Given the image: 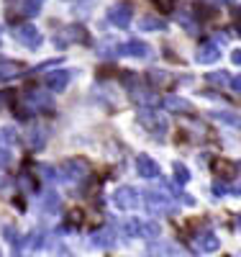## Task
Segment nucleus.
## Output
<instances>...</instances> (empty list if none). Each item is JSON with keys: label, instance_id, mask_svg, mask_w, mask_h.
<instances>
[{"label": "nucleus", "instance_id": "17", "mask_svg": "<svg viewBox=\"0 0 241 257\" xmlns=\"http://www.w3.org/2000/svg\"><path fill=\"white\" fill-rule=\"evenodd\" d=\"M164 108L172 111V113H190V111H192V108H190V103H187L185 98H177V95L164 98Z\"/></svg>", "mask_w": 241, "mask_h": 257}, {"label": "nucleus", "instance_id": "20", "mask_svg": "<svg viewBox=\"0 0 241 257\" xmlns=\"http://www.w3.org/2000/svg\"><path fill=\"white\" fill-rule=\"evenodd\" d=\"M139 29H144V31H164L167 24H164V21H159V18H154V16H144Z\"/></svg>", "mask_w": 241, "mask_h": 257}, {"label": "nucleus", "instance_id": "26", "mask_svg": "<svg viewBox=\"0 0 241 257\" xmlns=\"http://www.w3.org/2000/svg\"><path fill=\"white\" fill-rule=\"evenodd\" d=\"M11 152H8V149H3V147H0V167H8L11 165Z\"/></svg>", "mask_w": 241, "mask_h": 257}, {"label": "nucleus", "instance_id": "35", "mask_svg": "<svg viewBox=\"0 0 241 257\" xmlns=\"http://www.w3.org/2000/svg\"><path fill=\"white\" fill-rule=\"evenodd\" d=\"M213 3H218V0H213ZM226 3H233V0H226Z\"/></svg>", "mask_w": 241, "mask_h": 257}, {"label": "nucleus", "instance_id": "9", "mask_svg": "<svg viewBox=\"0 0 241 257\" xmlns=\"http://www.w3.org/2000/svg\"><path fill=\"white\" fill-rule=\"evenodd\" d=\"M195 59L200 64H213V62L221 59V49H218V44H213V41H203V44L195 49Z\"/></svg>", "mask_w": 241, "mask_h": 257}, {"label": "nucleus", "instance_id": "30", "mask_svg": "<svg viewBox=\"0 0 241 257\" xmlns=\"http://www.w3.org/2000/svg\"><path fill=\"white\" fill-rule=\"evenodd\" d=\"M128 231H131V234H134V231L139 234V231H141V221H128Z\"/></svg>", "mask_w": 241, "mask_h": 257}, {"label": "nucleus", "instance_id": "32", "mask_svg": "<svg viewBox=\"0 0 241 257\" xmlns=\"http://www.w3.org/2000/svg\"><path fill=\"white\" fill-rule=\"evenodd\" d=\"M231 59H233V64H241V49H236V52L231 54Z\"/></svg>", "mask_w": 241, "mask_h": 257}, {"label": "nucleus", "instance_id": "4", "mask_svg": "<svg viewBox=\"0 0 241 257\" xmlns=\"http://www.w3.org/2000/svg\"><path fill=\"white\" fill-rule=\"evenodd\" d=\"M39 11H41V0H8V8H6V13H8V18L13 21V24L34 18Z\"/></svg>", "mask_w": 241, "mask_h": 257}, {"label": "nucleus", "instance_id": "19", "mask_svg": "<svg viewBox=\"0 0 241 257\" xmlns=\"http://www.w3.org/2000/svg\"><path fill=\"white\" fill-rule=\"evenodd\" d=\"M149 80L157 82L159 88H167V85L174 82V75H169V72H164V70H149Z\"/></svg>", "mask_w": 241, "mask_h": 257}, {"label": "nucleus", "instance_id": "11", "mask_svg": "<svg viewBox=\"0 0 241 257\" xmlns=\"http://www.w3.org/2000/svg\"><path fill=\"white\" fill-rule=\"evenodd\" d=\"M136 173H139L141 178H146V180L159 178V165L151 160L149 155H136Z\"/></svg>", "mask_w": 241, "mask_h": 257}, {"label": "nucleus", "instance_id": "28", "mask_svg": "<svg viewBox=\"0 0 241 257\" xmlns=\"http://www.w3.org/2000/svg\"><path fill=\"white\" fill-rule=\"evenodd\" d=\"M111 239V234H108V229H100L98 234H93V242H108Z\"/></svg>", "mask_w": 241, "mask_h": 257}, {"label": "nucleus", "instance_id": "10", "mask_svg": "<svg viewBox=\"0 0 241 257\" xmlns=\"http://www.w3.org/2000/svg\"><path fill=\"white\" fill-rule=\"evenodd\" d=\"M113 201H116V206H118V208H136V203H139V193H136V188L123 185V188H118V190H116Z\"/></svg>", "mask_w": 241, "mask_h": 257}, {"label": "nucleus", "instance_id": "3", "mask_svg": "<svg viewBox=\"0 0 241 257\" xmlns=\"http://www.w3.org/2000/svg\"><path fill=\"white\" fill-rule=\"evenodd\" d=\"M136 118H139V123L146 128L151 137H157V139H164L167 137V118L157 108H141L136 113Z\"/></svg>", "mask_w": 241, "mask_h": 257}, {"label": "nucleus", "instance_id": "33", "mask_svg": "<svg viewBox=\"0 0 241 257\" xmlns=\"http://www.w3.org/2000/svg\"><path fill=\"white\" fill-rule=\"evenodd\" d=\"M233 16H236V18H241V8H236V11H233Z\"/></svg>", "mask_w": 241, "mask_h": 257}, {"label": "nucleus", "instance_id": "13", "mask_svg": "<svg viewBox=\"0 0 241 257\" xmlns=\"http://www.w3.org/2000/svg\"><path fill=\"white\" fill-rule=\"evenodd\" d=\"M116 54L118 57H146L149 54V47L144 44V41H139V39H131V41H123Z\"/></svg>", "mask_w": 241, "mask_h": 257}, {"label": "nucleus", "instance_id": "2", "mask_svg": "<svg viewBox=\"0 0 241 257\" xmlns=\"http://www.w3.org/2000/svg\"><path fill=\"white\" fill-rule=\"evenodd\" d=\"M123 80L128 82L126 85L128 95H131V100H134L136 105H141V108H154V105L159 103L154 88H149V85H139V80L134 82V75H123Z\"/></svg>", "mask_w": 241, "mask_h": 257}, {"label": "nucleus", "instance_id": "16", "mask_svg": "<svg viewBox=\"0 0 241 257\" xmlns=\"http://www.w3.org/2000/svg\"><path fill=\"white\" fill-rule=\"evenodd\" d=\"M146 203H149V211H167L169 208V203H167V198L162 196L159 190H146Z\"/></svg>", "mask_w": 241, "mask_h": 257}, {"label": "nucleus", "instance_id": "12", "mask_svg": "<svg viewBox=\"0 0 241 257\" xmlns=\"http://www.w3.org/2000/svg\"><path fill=\"white\" fill-rule=\"evenodd\" d=\"M70 80H72V72L70 70H54V72L47 75V88L54 90V93H62L70 85Z\"/></svg>", "mask_w": 241, "mask_h": 257}, {"label": "nucleus", "instance_id": "14", "mask_svg": "<svg viewBox=\"0 0 241 257\" xmlns=\"http://www.w3.org/2000/svg\"><path fill=\"white\" fill-rule=\"evenodd\" d=\"M213 173L223 180H233L238 175V167L231 160H213Z\"/></svg>", "mask_w": 241, "mask_h": 257}, {"label": "nucleus", "instance_id": "1", "mask_svg": "<svg viewBox=\"0 0 241 257\" xmlns=\"http://www.w3.org/2000/svg\"><path fill=\"white\" fill-rule=\"evenodd\" d=\"M87 41H90V36H87V31H85L82 24L59 26L54 31V47H59V49H67L72 44H87Z\"/></svg>", "mask_w": 241, "mask_h": 257}, {"label": "nucleus", "instance_id": "34", "mask_svg": "<svg viewBox=\"0 0 241 257\" xmlns=\"http://www.w3.org/2000/svg\"><path fill=\"white\" fill-rule=\"evenodd\" d=\"M233 193H236V196H241V185H238V188H236V190H233Z\"/></svg>", "mask_w": 241, "mask_h": 257}, {"label": "nucleus", "instance_id": "27", "mask_svg": "<svg viewBox=\"0 0 241 257\" xmlns=\"http://www.w3.org/2000/svg\"><path fill=\"white\" fill-rule=\"evenodd\" d=\"M215 118H221V121H228V123H241V118L238 116H231V113H215Z\"/></svg>", "mask_w": 241, "mask_h": 257}, {"label": "nucleus", "instance_id": "7", "mask_svg": "<svg viewBox=\"0 0 241 257\" xmlns=\"http://www.w3.org/2000/svg\"><path fill=\"white\" fill-rule=\"evenodd\" d=\"M131 18H134V6L131 3H116V6H111V11H108V21L118 29H128Z\"/></svg>", "mask_w": 241, "mask_h": 257}, {"label": "nucleus", "instance_id": "6", "mask_svg": "<svg viewBox=\"0 0 241 257\" xmlns=\"http://www.w3.org/2000/svg\"><path fill=\"white\" fill-rule=\"evenodd\" d=\"M26 108L34 113H54V100L49 98V93H41V90H29L26 93Z\"/></svg>", "mask_w": 241, "mask_h": 257}, {"label": "nucleus", "instance_id": "36", "mask_svg": "<svg viewBox=\"0 0 241 257\" xmlns=\"http://www.w3.org/2000/svg\"><path fill=\"white\" fill-rule=\"evenodd\" d=\"M0 39H3V29H0Z\"/></svg>", "mask_w": 241, "mask_h": 257}, {"label": "nucleus", "instance_id": "21", "mask_svg": "<svg viewBox=\"0 0 241 257\" xmlns=\"http://www.w3.org/2000/svg\"><path fill=\"white\" fill-rule=\"evenodd\" d=\"M95 52H98V57H103V59H108V57H116V52H118V47L113 44V41H100V44L95 47Z\"/></svg>", "mask_w": 241, "mask_h": 257}, {"label": "nucleus", "instance_id": "15", "mask_svg": "<svg viewBox=\"0 0 241 257\" xmlns=\"http://www.w3.org/2000/svg\"><path fill=\"white\" fill-rule=\"evenodd\" d=\"M26 72V64L24 62H0V80H11Z\"/></svg>", "mask_w": 241, "mask_h": 257}, {"label": "nucleus", "instance_id": "31", "mask_svg": "<svg viewBox=\"0 0 241 257\" xmlns=\"http://www.w3.org/2000/svg\"><path fill=\"white\" fill-rule=\"evenodd\" d=\"M231 82H233V85H231V88H233L236 93H241V75H236V77H233Z\"/></svg>", "mask_w": 241, "mask_h": 257}, {"label": "nucleus", "instance_id": "24", "mask_svg": "<svg viewBox=\"0 0 241 257\" xmlns=\"http://www.w3.org/2000/svg\"><path fill=\"white\" fill-rule=\"evenodd\" d=\"M154 3H157V8H159L162 13H172L174 6H177V0H154Z\"/></svg>", "mask_w": 241, "mask_h": 257}, {"label": "nucleus", "instance_id": "8", "mask_svg": "<svg viewBox=\"0 0 241 257\" xmlns=\"http://www.w3.org/2000/svg\"><path fill=\"white\" fill-rule=\"evenodd\" d=\"M59 173H62V178H64V180L77 183V180L87 178V173H90V167H87V162H85V160H67V162H62Z\"/></svg>", "mask_w": 241, "mask_h": 257}, {"label": "nucleus", "instance_id": "18", "mask_svg": "<svg viewBox=\"0 0 241 257\" xmlns=\"http://www.w3.org/2000/svg\"><path fill=\"white\" fill-rule=\"evenodd\" d=\"M29 142L34 149H44V144H47V128L44 126H31L29 128Z\"/></svg>", "mask_w": 241, "mask_h": 257}, {"label": "nucleus", "instance_id": "25", "mask_svg": "<svg viewBox=\"0 0 241 257\" xmlns=\"http://www.w3.org/2000/svg\"><path fill=\"white\" fill-rule=\"evenodd\" d=\"M18 185L24 188V190H34V180H31L26 173H24V175H18Z\"/></svg>", "mask_w": 241, "mask_h": 257}, {"label": "nucleus", "instance_id": "22", "mask_svg": "<svg viewBox=\"0 0 241 257\" xmlns=\"http://www.w3.org/2000/svg\"><path fill=\"white\" fill-rule=\"evenodd\" d=\"M205 80H208L210 85H215V88H223L226 82H231L228 72H223V70H221V72H208V75H205Z\"/></svg>", "mask_w": 241, "mask_h": 257}, {"label": "nucleus", "instance_id": "23", "mask_svg": "<svg viewBox=\"0 0 241 257\" xmlns=\"http://www.w3.org/2000/svg\"><path fill=\"white\" fill-rule=\"evenodd\" d=\"M174 180H177V185H185L190 180V173L182 162H174Z\"/></svg>", "mask_w": 241, "mask_h": 257}, {"label": "nucleus", "instance_id": "29", "mask_svg": "<svg viewBox=\"0 0 241 257\" xmlns=\"http://www.w3.org/2000/svg\"><path fill=\"white\" fill-rule=\"evenodd\" d=\"M213 196H226V188H223V183H213Z\"/></svg>", "mask_w": 241, "mask_h": 257}, {"label": "nucleus", "instance_id": "5", "mask_svg": "<svg viewBox=\"0 0 241 257\" xmlns=\"http://www.w3.org/2000/svg\"><path fill=\"white\" fill-rule=\"evenodd\" d=\"M11 31H13L18 44H24L29 49H39L41 47V31L34 24H18V26H11Z\"/></svg>", "mask_w": 241, "mask_h": 257}, {"label": "nucleus", "instance_id": "37", "mask_svg": "<svg viewBox=\"0 0 241 257\" xmlns=\"http://www.w3.org/2000/svg\"><path fill=\"white\" fill-rule=\"evenodd\" d=\"M238 224H241V216H238Z\"/></svg>", "mask_w": 241, "mask_h": 257}]
</instances>
